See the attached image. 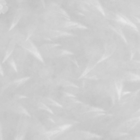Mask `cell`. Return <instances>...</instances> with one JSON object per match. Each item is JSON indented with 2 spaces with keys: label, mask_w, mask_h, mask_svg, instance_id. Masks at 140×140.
<instances>
[{
  "label": "cell",
  "mask_w": 140,
  "mask_h": 140,
  "mask_svg": "<svg viewBox=\"0 0 140 140\" xmlns=\"http://www.w3.org/2000/svg\"><path fill=\"white\" fill-rule=\"evenodd\" d=\"M21 46L25 50L33 55L34 57L36 58L38 60L43 63L45 62L40 51L30 39L25 40V41H24L21 44Z\"/></svg>",
  "instance_id": "obj_1"
},
{
  "label": "cell",
  "mask_w": 140,
  "mask_h": 140,
  "mask_svg": "<svg viewBox=\"0 0 140 140\" xmlns=\"http://www.w3.org/2000/svg\"><path fill=\"white\" fill-rule=\"evenodd\" d=\"M15 45H16V42L15 40L14 39L11 40L10 42L9 43L8 45V47L6 49V53L2 60V63L6 62L7 60L9 58L10 56L12 55L13 51L14 50Z\"/></svg>",
  "instance_id": "obj_2"
},
{
  "label": "cell",
  "mask_w": 140,
  "mask_h": 140,
  "mask_svg": "<svg viewBox=\"0 0 140 140\" xmlns=\"http://www.w3.org/2000/svg\"><path fill=\"white\" fill-rule=\"evenodd\" d=\"M23 9H18L14 15V18L13 19V21L12 23L10 26L9 29L8 31H10L12 30H13L14 28L17 26L18 23L20 20L21 18L23 17Z\"/></svg>",
  "instance_id": "obj_3"
},
{
  "label": "cell",
  "mask_w": 140,
  "mask_h": 140,
  "mask_svg": "<svg viewBox=\"0 0 140 140\" xmlns=\"http://www.w3.org/2000/svg\"><path fill=\"white\" fill-rule=\"evenodd\" d=\"M115 89L117 93L118 99H121L123 89V83L122 82H117L115 83Z\"/></svg>",
  "instance_id": "obj_4"
},
{
  "label": "cell",
  "mask_w": 140,
  "mask_h": 140,
  "mask_svg": "<svg viewBox=\"0 0 140 140\" xmlns=\"http://www.w3.org/2000/svg\"><path fill=\"white\" fill-rule=\"evenodd\" d=\"M30 78H31V77L28 76V77H25L17 79L13 81V83L17 85L18 87H19L20 85L26 83L27 81H29Z\"/></svg>",
  "instance_id": "obj_5"
},
{
  "label": "cell",
  "mask_w": 140,
  "mask_h": 140,
  "mask_svg": "<svg viewBox=\"0 0 140 140\" xmlns=\"http://www.w3.org/2000/svg\"><path fill=\"white\" fill-rule=\"evenodd\" d=\"M50 34L51 35V36L53 37H58L69 35V34H67L66 33H64V32L57 30H51L50 32Z\"/></svg>",
  "instance_id": "obj_6"
},
{
  "label": "cell",
  "mask_w": 140,
  "mask_h": 140,
  "mask_svg": "<svg viewBox=\"0 0 140 140\" xmlns=\"http://www.w3.org/2000/svg\"><path fill=\"white\" fill-rule=\"evenodd\" d=\"M61 131L55 129L53 130H50V131H46L45 133H44V135H45L47 138H50L52 136H54L57 135L59 133H60Z\"/></svg>",
  "instance_id": "obj_7"
},
{
  "label": "cell",
  "mask_w": 140,
  "mask_h": 140,
  "mask_svg": "<svg viewBox=\"0 0 140 140\" xmlns=\"http://www.w3.org/2000/svg\"><path fill=\"white\" fill-rule=\"evenodd\" d=\"M38 107H39V108L40 109L46 111L47 112H48L49 113H50L51 114H53L54 113L53 111H52L48 106H47L46 105H45V104L44 103H43V102L39 103Z\"/></svg>",
  "instance_id": "obj_8"
},
{
  "label": "cell",
  "mask_w": 140,
  "mask_h": 140,
  "mask_svg": "<svg viewBox=\"0 0 140 140\" xmlns=\"http://www.w3.org/2000/svg\"><path fill=\"white\" fill-rule=\"evenodd\" d=\"M18 111H19V113L24 114L26 116H28V117H31V115L29 113V112L27 111V110L25 109V107H24L23 106H22L21 105H20L18 107Z\"/></svg>",
  "instance_id": "obj_9"
},
{
  "label": "cell",
  "mask_w": 140,
  "mask_h": 140,
  "mask_svg": "<svg viewBox=\"0 0 140 140\" xmlns=\"http://www.w3.org/2000/svg\"><path fill=\"white\" fill-rule=\"evenodd\" d=\"M9 63L12 68L13 69V70L15 72V73H18V70L17 68V64H16L13 58H10L9 60Z\"/></svg>",
  "instance_id": "obj_10"
},
{
  "label": "cell",
  "mask_w": 140,
  "mask_h": 140,
  "mask_svg": "<svg viewBox=\"0 0 140 140\" xmlns=\"http://www.w3.org/2000/svg\"><path fill=\"white\" fill-rule=\"evenodd\" d=\"M116 18H117V21H118L119 22H120L121 23L123 24H127V23L126 20L124 18V17L123 15H117L116 16Z\"/></svg>",
  "instance_id": "obj_11"
},
{
  "label": "cell",
  "mask_w": 140,
  "mask_h": 140,
  "mask_svg": "<svg viewBox=\"0 0 140 140\" xmlns=\"http://www.w3.org/2000/svg\"><path fill=\"white\" fill-rule=\"evenodd\" d=\"M47 100H48L49 104H50V105L57 106V107H62V106L60 105V104L57 101H55V100H53L52 99L47 98Z\"/></svg>",
  "instance_id": "obj_12"
},
{
  "label": "cell",
  "mask_w": 140,
  "mask_h": 140,
  "mask_svg": "<svg viewBox=\"0 0 140 140\" xmlns=\"http://www.w3.org/2000/svg\"><path fill=\"white\" fill-rule=\"evenodd\" d=\"M72 126V124H65V125H62L61 126H59L58 127V130H60L61 132H63L64 131L66 130L67 129H69V128Z\"/></svg>",
  "instance_id": "obj_13"
},
{
  "label": "cell",
  "mask_w": 140,
  "mask_h": 140,
  "mask_svg": "<svg viewBox=\"0 0 140 140\" xmlns=\"http://www.w3.org/2000/svg\"><path fill=\"white\" fill-rule=\"evenodd\" d=\"M124 18H125V20H126V21L127 25H129V26H131V27H133V29H134L136 31H138V30H137V28L135 24H134V23H133V22L131 21L130 20H129V19H128L127 18H126V17H124Z\"/></svg>",
  "instance_id": "obj_14"
},
{
  "label": "cell",
  "mask_w": 140,
  "mask_h": 140,
  "mask_svg": "<svg viewBox=\"0 0 140 140\" xmlns=\"http://www.w3.org/2000/svg\"><path fill=\"white\" fill-rule=\"evenodd\" d=\"M131 80L132 81H140V76L138 75H136L135 74H131Z\"/></svg>",
  "instance_id": "obj_15"
},
{
  "label": "cell",
  "mask_w": 140,
  "mask_h": 140,
  "mask_svg": "<svg viewBox=\"0 0 140 140\" xmlns=\"http://www.w3.org/2000/svg\"><path fill=\"white\" fill-rule=\"evenodd\" d=\"M25 136V134H21L20 135H17L16 136V137L14 139V140H24Z\"/></svg>",
  "instance_id": "obj_16"
},
{
  "label": "cell",
  "mask_w": 140,
  "mask_h": 140,
  "mask_svg": "<svg viewBox=\"0 0 140 140\" xmlns=\"http://www.w3.org/2000/svg\"><path fill=\"white\" fill-rule=\"evenodd\" d=\"M0 74H1L2 77L4 76L3 69V67H2V66L1 63H0Z\"/></svg>",
  "instance_id": "obj_17"
},
{
  "label": "cell",
  "mask_w": 140,
  "mask_h": 140,
  "mask_svg": "<svg viewBox=\"0 0 140 140\" xmlns=\"http://www.w3.org/2000/svg\"><path fill=\"white\" fill-rule=\"evenodd\" d=\"M2 126L1 124H0V137H1V139H3V136H2Z\"/></svg>",
  "instance_id": "obj_18"
},
{
  "label": "cell",
  "mask_w": 140,
  "mask_h": 140,
  "mask_svg": "<svg viewBox=\"0 0 140 140\" xmlns=\"http://www.w3.org/2000/svg\"><path fill=\"white\" fill-rule=\"evenodd\" d=\"M18 99H26V98H27V96H24V95H18L17 96Z\"/></svg>",
  "instance_id": "obj_19"
},
{
  "label": "cell",
  "mask_w": 140,
  "mask_h": 140,
  "mask_svg": "<svg viewBox=\"0 0 140 140\" xmlns=\"http://www.w3.org/2000/svg\"><path fill=\"white\" fill-rule=\"evenodd\" d=\"M136 19L137 22H138L139 23H140V19L139 18H136Z\"/></svg>",
  "instance_id": "obj_20"
},
{
  "label": "cell",
  "mask_w": 140,
  "mask_h": 140,
  "mask_svg": "<svg viewBox=\"0 0 140 140\" xmlns=\"http://www.w3.org/2000/svg\"><path fill=\"white\" fill-rule=\"evenodd\" d=\"M136 140H140V137H137L135 138Z\"/></svg>",
  "instance_id": "obj_21"
},
{
  "label": "cell",
  "mask_w": 140,
  "mask_h": 140,
  "mask_svg": "<svg viewBox=\"0 0 140 140\" xmlns=\"http://www.w3.org/2000/svg\"><path fill=\"white\" fill-rule=\"evenodd\" d=\"M140 112V109H139V110H138V111H137V112Z\"/></svg>",
  "instance_id": "obj_22"
},
{
  "label": "cell",
  "mask_w": 140,
  "mask_h": 140,
  "mask_svg": "<svg viewBox=\"0 0 140 140\" xmlns=\"http://www.w3.org/2000/svg\"><path fill=\"white\" fill-rule=\"evenodd\" d=\"M0 140H2V139H1V137H0Z\"/></svg>",
  "instance_id": "obj_23"
}]
</instances>
